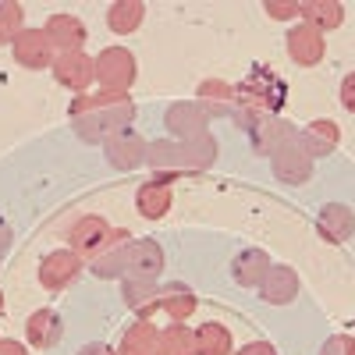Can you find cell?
<instances>
[{
	"instance_id": "44dd1931",
	"label": "cell",
	"mask_w": 355,
	"mask_h": 355,
	"mask_svg": "<svg viewBox=\"0 0 355 355\" xmlns=\"http://www.w3.org/2000/svg\"><path fill=\"white\" fill-rule=\"evenodd\" d=\"M121 299L132 313H139V320H153V313L160 309V288L157 281H121Z\"/></svg>"
},
{
	"instance_id": "f1b7e54d",
	"label": "cell",
	"mask_w": 355,
	"mask_h": 355,
	"mask_svg": "<svg viewBox=\"0 0 355 355\" xmlns=\"http://www.w3.org/2000/svg\"><path fill=\"white\" fill-rule=\"evenodd\" d=\"M182 153H185L189 171H206L217 160V142H214V135H199L192 142H182Z\"/></svg>"
},
{
	"instance_id": "e575fe53",
	"label": "cell",
	"mask_w": 355,
	"mask_h": 355,
	"mask_svg": "<svg viewBox=\"0 0 355 355\" xmlns=\"http://www.w3.org/2000/svg\"><path fill=\"white\" fill-rule=\"evenodd\" d=\"M234 355H277V348H274L270 341H249V345H242Z\"/></svg>"
},
{
	"instance_id": "d6986e66",
	"label": "cell",
	"mask_w": 355,
	"mask_h": 355,
	"mask_svg": "<svg viewBox=\"0 0 355 355\" xmlns=\"http://www.w3.org/2000/svg\"><path fill=\"white\" fill-rule=\"evenodd\" d=\"M249 139H252V150L256 153L270 157L277 146H284L288 139H295V132H291L288 121H281V117H274V114H266V117H256V125L249 128Z\"/></svg>"
},
{
	"instance_id": "4316f807",
	"label": "cell",
	"mask_w": 355,
	"mask_h": 355,
	"mask_svg": "<svg viewBox=\"0 0 355 355\" xmlns=\"http://www.w3.org/2000/svg\"><path fill=\"white\" fill-rule=\"evenodd\" d=\"M160 309L171 316V323H185L199 309V299L185 284H167V288H160Z\"/></svg>"
},
{
	"instance_id": "277c9868",
	"label": "cell",
	"mask_w": 355,
	"mask_h": 355,
	"mask_svg": "<svg viewBox=\"0 0 355 355\" xmlns=\"http://www.w3.org/2000/svg\"><path fill=\"white\" fill-rule=\"evenodd\" d=\"M270 167L288 185H306L313 178V157L306 153V146L299 142V135L288 139L284 146H277V150L270 153Z\"/></svg>"
},
{
	"instance_id": "7c38bea8",
	"label": "cell",
	"mask_w": 355,
	"mask_h": 355,
	"mask_svg": "<svg viewBox=\"0 0 355 355\" xmlns=\"http://www.w3.org/2000/svg\"><path fill=\"white\" fill-rule=\"evenodd\" d=\"M43 33H46V40L53 43L57 53H78L82 43H85V25H82V18H78V15H68V11L50 15L46 25H43Z\"/></svg>"
},
{
	"instance_id": "4fadbf2b",
	"label": "cell",
	"mask_w": 355,
	"mask_h": 355,
	"mask_svg": "<svg viewBox=\"0 0 355 355\" xmlns=\"http://www.w3.org/2000/svg\"><path fill=\"white\" fill-rule=\"evenodd\" d=\"M295 295H299V274L288 263H274L259 284V299L266 306H291Z\"/></svg>"
},
{
	"instance_id": "9c48e42d",
	"label": "cell",
	"mask_w": 355,
	"mask_h": 355,
	"mask_svg": "<svg viewBox=\"0 0 355 355\" xmlns=\"http://www.w3.org/2000/svg\"><path fill=\"white\" fill-rule=\"evenodd\" d=\"M284 50H288V57L299 68H316L323 57H327V40H323V33H316L313 25H306V21H299L291 28V33L284 36Z\"/></svg>"
},
{
	"instance_id": "4dcf8cb0",
	"label": "cell",
	"mask_w": 355,
	"mask_h": 355,
	"mask_svg": "<svg viewBox=\"0 0 355 355\" xmlns=\"http://www.w3.org/2000/svg\"><path fill=\"white\" fill-rule=\"evenodd\" d=\"M21 21H25L21 4H15V0H0V46L18 40V33L25 28Z\"/></svg>"
},
{
	"instance_id": "5bb4252c",
	"label": "cell",
	"mask_w": 355,
	"mask_h": 355,
	"mask_svg": "<svg viewBox=\"0 0 355 355\" xmlns=\"http://www.w3.org/2000/svg\"><path fill=\"white\" fill-rule=\"evenodd\" d=\"M196 103L206 110V117H234V114H239V96H234V85H227V82H220V78L199 82Z\"/></svg>"
},
{
	"instance_id": "cb8c5ba5",
	"label": "cell",
	"mask_w": 355,
	"mask_h": 355,
	"mask_svg": "<svg viewBox=\"0 0 355 355\" xmlns=\"http://www.w3.org/2000/svg\"><path fill=\"white\" fill-rule=\"evenodd\" d=\"M146 164L153 171H160L164 182H171V174H185L189 164H185V153H182V142H150V150H146Z\"/></svg>"
},
{
	"instance_id": "83f0119b",
	"label": "cell",
	"mask_w": 355,
	"mask_h": 355,
	"mask_svg": "<svg viewBox=\"0 0 355 355\" xmlns=\"http://www.w3.org/2000/svg\"><path fill=\"white\" fill-rule=\"evenodd\" d=\"M157 355H196V331L185 323H171L160 331Z\"/></svg>"
},
{
	"instance_id": "52a82bcc",
	"label": "cell",
	"mask_w": 355,
	"mask_h": 355,
	"mask_svg": "<svg viewBox=\"0 0 355 355\" xmlns=\"http://www.w3.org/2000/svg\"><path fill=\"white\" fill-rule=\"evenodd\" d=\"M11 53H15V61L28 71H43V68H53L57 61V50L53 43L46 40L43 28H21L18 40L11 43Z\"/></svg>"
},
{
	"instance_id": "f35d334b",
	"label": "cell",
	"mask_w": 355,
	"mask_h": 355,
	"mask_svg": "<svg viewBox=\"0 0 355 355\" xmlns=\"http://www.w3.org/2000/svg\"><path fill=\"white\" fill-rule=\"evenodd\" d=\"M4 309H8V302H4V291H0V316H4Z\"/></svg>"
},
{
	"instance_id": "1f68e13d",
	"label": "cell",
	"mask_w": 355,
	"mask_h": 355,
	"mask_svg": "<svg viewBox=\"0 0 355 355\" xmlns=\"http://www.w3.org/2000/svg\"><path fill=\"white\" fill-rule=\"evenodd\" d=\"M299 8H302V0H266L263 11L270 15L274 21H291V18H299Z\"/></svg>"
},
{
	"instance_id": "836d02e7",
	"label": "cell",
	"mask_w": 355,
	"mask_h": 355,
	"mask_svg": "<svg viewBox=\"0 0 355 355\" xmlns=\"http://www.w3.org/2000/svg\"><path fill=\"white\" fill-rule=\"evenodd\" d=\"M338 96H341V107H345L348 114H355V71L341 78V93H338Z\"/></svg>"
},
{
	"instance_id": "d590c367",
	"label": "cell",
	"mask_w": 355,
	"mask_h": 355,
	"mask_svg": "<svg viewBox=\"0 0 355 355\" xmlns=\"http://www.w3.org/2000/svg\"><path fill=\"white\" fill-rule=\"evenodd\" d=\"M11 242H15V231H11V224L0 217V259H4V252L11 249Z\"/></svg>"
},
{
	"instance_id": "5b68a950",
	"label": "cell",
	"mask_w": 355,
	"mask_h": 355,
	"mask_svg": "<svg viewBox=\"0 0 355 355\" xmlns=\"http://www.w3.org/2000/svg\"><path fill=\"white\" fill-rule=\"evenodd\" d=\"M85 270V259L71 249H53L40 259V284L46 291H64L68 284H75V277Z\"/></svg>"
},
{
	"instance_id": "603a6c76",
	"label": "cell",
	"mask_w": 355,
	"mask_h": 355,
	"mask_svg": "<svg viewBox=\"0 0 355 355\" xmlns=\"http://www.w3.org/2000/svg\"><path fill=\"white\" fill-rule=\"evenodd\" d=\"M157 341H160V327L153 320H135L132 327H125L117 355H157Z\"/></svg>"
},
{
	"instance_id": "8d00e7d4",
	"label": "cell",
	"mask_w": 355,
	"mask_h": 355,
	"mask_svg": "<svg viewBox=\"0 0 355 355\" xmlns=\"http://www.w3.org/2000/svg\"><path fill=\"white\" fill-rule=\"evenodd\" d=\"M0 355H28L21 341H11V338H0Z\"/></svg>"
},
{
	"instance_id": "e0dca14e",
	"label": "cell",
	"mask_w": 355,
	"mask_h": 355,
	"mask_svg": "<svg viewBox=\"0 0 355 355\" xmlns=\"http://www.w3.org/2000/svg\"><path fill=\"white\" fill-rule=\"evenodd\" d=\"M25 338L33 348H53L64 338V320L57 309H36L25 320Z\"/></svg>"
},
{
	"instance_id": "2e32d148",
	"label": "cell",
	"mask_w": 355,
	"mask_h": 355,
	"mask_svg": "<svg viewBox=\"0 0 355 355\" xmlns=\"http://www.w3.org/2000/svg\"><path fill=\"white\" fill-rule=\"evenodd\" d=\"M171 202H174V189H171V182H164V178H150V182H142L139 192H135V210L146 220L167 217L171 214Z\"/></svg>"
},
{
	"instance_id": "8992f818",
	"label": "cell",
	"mask_w": 355,
	"mask_h": 355,
	"mask_svg": "<svg viewBox=\"0 0 355 355\" xmlns=\"http://www.w3.org/2000/svg\"><path fill=\"white\" fill-rule=\"evenodd\" d=\"M160 274H164V249H160V242L135 239V242L125 245V277H132V281H157Z\"/></svg>"
},
{
	"instance_id": "ba28073f",
	"label": "cell",
	"mask_w": 355,
	"mask_h": 355,
	"mask_svg": "<svg viewBox=\"0 0 355 355\" xmlns=\"http://www.w3.org/2000/svg\"><path fill=\"white\" fill-rule=\"evenodd\" d=\"M164 128L171 132L174 142H192L199 135H210V117L199 103H174L164 114Z\"/></svg>"
},
{
	"instance_id": "d4e9b609",
	"label": "cell",
	"mask_w": 355,
	"mask_h": 355,
	"mask_svg": "<svg viewBox=\"0 0 355 355\" xmlns=\"http://www.w3.org/2000/svg\"><path fill=\"white\" fill-rule=\"evenodd\" d=\"M146 18V4L142 0H114L107 8V28L114 36H132Z\"/></svg>"
},
{
	"instance_id": "9a60e30c",
	"label": "cell",
	"mask_w": 355,
	"mask_h": 355,
	"mask_svg": "<svg viewBox=\"0 0 355 355\" xmlns=\"http://www.w3.org/2000/svg\"><path fill=\"white\" fill-rule=\"evenodd\" d=\"M352 231H355V214L348 210L345 202H327V206L320 210V217H316V234H320L327 245L348 242Z\"/></svg>"
},
{
	"instance_id": "d6a6232c",
	"label": "cell",
	"mask_w": 355,
	"mask_h": 355,
	"mask_svg": "<svg viewBox=\"0 0 355 355\" xmlns=\"http://www.w3.org/2000/svg\"><path fill=\"white\" fill-rule=\"evenodd\" d=\"M320 355H355V338L352 334H331L323 341Z\"/></svg>"
},
{
	"instance_id": "7a4b0ae2",
	"label": "cell",
	"mask_w": 355,
	"mask_h": 355,
	"mask_svg": "<svg viewBox=\"0 0 355 355\" xmlns=\"http://www.w3.org/2000/svg\"><path fill=\"white\" fill-rule=\"evenodd\" d=\"M96 82L110 93H128L139 78V64H135V53L128 46H107L96 57Z\"/></svg>"
},
{
	"instance_id": "6da1fadb",
	"label": "cell",
	"mask_w": 355,
	"mask_h": 355,
	"mask_svg": "<svg viewBox=\"0 0 355 355\" xmlns=\"http://www.w3.org/2000/svg\"><path fill=\"white\" fill-rule=\"evenodd\" d=\"M71 125L78 132L82 142L103 146L110 135L128 132L135 121V103L128 93H110V89H100V93H82L71 100Z\"/></svg>"
},
{
	"instance_id": "7402d4cb",
	"label": "cell",
	"mask_w": 355,
	"mask_h": 355,
	"mask_svg": "<svg viewBox=\"0 0 355 355\" xmlns=\"http://www.w3.org/2000/svg\"><path fill=\"white\" fill-rule=\"evenodd\" d=\"M299 18L306 25H313L316 33H334V28H341L345 21V4L341 0H302V8H299Z\"/></svg>"
},
{
	"instance_id": "f546056e",
	"label": "cell",
	"mask_w": 355,
	"mask_h": 355,
	"mask_svg": "<svg viewBox=\"0 0 355 355\" xmlns=\"http://www.w3.org/2000/svg\"><path fill=\"white\" fill-rule=\"evenodd\" d=\"M125 239H128V234H121V239H117V245H110L100 259H93V274H96V277H103V281H114V277L121 281V277H125V245H128Z\"/></svg>"
},
{
	"instance_id": "30bf717a",
	"label": "cell",
	"mask_w": 355,
	"mask_h": 355,
	"mask_svg": "<svg viewBox=\"0 0 355 355\" xmlns=\"http://www.w3.org/2000/svg\"><path fill=\"white\" fill-rule=\"evenodd\" d=\"M93 78H96V61L85 50H78V53H57V61H53V82L57 85L75 89V93L82 96L85 89L93 85Z\"/></svg>"
},
{
	"instance_id": "3957f363",
	"label": "cell",
	"mask_w": 355,
	"mask_h": 355,
	"mask_svg": "<svg viewBox=\"0 0 355 355\" xmlns=\"http://www.w3.org/2000/svg\"><path fill=\"white\" fill-rule=\"evenodd\" d=\"M125 231H114L103 217H82L71 231H68V249L78 252L82 259H100L110 245H117V239H121Z\"/></svg>"
},
{
	"instance_id": "484cf974",
	"label": "cell",
	"mask_w": 355,
	"mask_h": 355,
	"mask_svg": "<svg viewBox=\"0 0 355 355\" xmlns=\"http://www.w3.org/2000/svg\"><path fill=\"white\" fill-rule=\"evenodd\" d=\"M196 355H234V338L224 323L210 320L196 327Z\"/></svg>"
},
{
	"instance_id": "8fae6325",
	"label": "cell",
	"mask_w": 355,
	"mask_h": 355,
	"mask_svg": "<svg viewBox=\"0 0 355 355\" xmlns=\"http://www.w3.org/2000/svg\"><path fill=\"white\" fill-rule=\"evenodd\" d=\"M103 150H107V164H110L114 171H135V167L146 164V150H150V142L128 128V132L110 135V139L103 142Z\"/></svg>"
},
{
	"instance_id": "74e56055",
	"label": "cell",
	"mask_w": 355,
	"mask_h": 355,
	"mask_svg": "<svg viewBox=\"0 0 355 355\" xmlns=\"http://www.w3.org/2000/svg\"><path fill=\"white\" fill-rule=\"evenodd\" d=\"M78 355H117V348H110V345H103V341H93V345H85Z\"/></svg>"
},
{
	"instance_id": "ac0fdd59",
	"label": "cell",
	"mask_w": 355,
	"mask_h": 355,
	"mask_svg": "<svg viewBox=\"0 0 355 355\" xmlns=\"http://www.w3.org/2000/svg\"><path fill=\"white\" fill-rule=\"evenodd\" d=\"M270 266L274 263H270V256H266V249H242L231 259V277H234L239 288H259Z\"/></svg>"
},
{
	"instance_id": "ffe728a7",
	"label": "cell",
	"mask_w": 355,
	"mask_h": 355,
	"mask_svg": "<svg viewBox=\"0 0 355 355\" xmlns=\"http://www.w3.org/2000/svg\"><path fill=\"white\" fill-rule=\"evenodd\" d=\"M299 142L306 146V153L316 160V157H331L338 150L341 142V128L331 121V117H316V121H309L299 135Z\"/></svg>"
}]
</instances>
